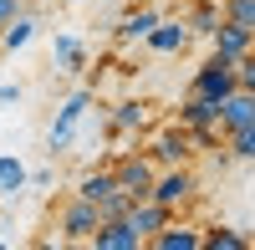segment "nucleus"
Returning a JSON list of instances; mask_svg holds the SVG:
<instances>
[{
    "instance_id": "12",
    "label": "nucleus",
    "mask_w": 255,
    "mask_h": 250,
    "mask_svg": "<svg viewBox=\"0 0 255 250\" xmlns=\"http://www.w3.org/2000/svg\"><path fill=\"white\" fill-rule=\"evenodd\" d=\"M87 245H92V250H138L143 240L128 230V225H123V215H118V220H102L97 230H92V240H87Z\"/></svg>"
},
{
    "instance_id": "20",
    "label": "nucleus",
    "mask_w": 255,
    "mask_h": 250,
    "mask_svg": "<svg viewBox=\"0 0 255 250\" xmlns=\"http://www.w3.org/2000/svg\"><path fill=\"white\" fill-rule=\"evenodd\" d=\"M113 189H118V179H113V169H97V174H87V179L77 184V194H82V199H92V204H102V199H108Z\"/></svg>"
},
{
    "instance_id": "8",
    "label": "nucleus",
    "mask_w": 255,
    "mask_h": 250,
    "mask_svg": "<svg viewBox=\"0 0 255 250\" xmlns=\"http://www.w3.org/2000/svg\"><path fill=\"white\" fill-rule=\"evenodd\" d=\"M168 220H174V210H163L158 199H133V204L123 210V225H128L138 240H148V235H153L158 225H168Z\"/></svg>"
},
{
    "instance_id": "23",
    "label": "nucleus",
    "mask_w": 255,
    "mask_h": 250,
    "mask_svg": "<svg viewBox=\"0 0 255 250\" xmlns=\"http://www.w3.org/2000/svg\"><path fill=\"white\" fill-rule=\"evenodd\" d=\"M113 123H118V128H143V123H148V113H143V102H118Z\"/></svg>"
},
{
    "instance_id": "24",
    "label": "nucleus",
    "mask_w": 255,
    "mask_h": 250,
    "mask_svg": "<svg viewBox=\"0 0 255 250\" xmlns=\"http://www.w3.org/2000/svg\"><path fill=\"white\" fill-rule=\"evenodd\" d=\"M230 67H235V87H250V92H255V51L235 56V61H230Z\"/></svg>"
},
{
    "instance_id": "15",
    "label": "nucleus",
    "mask_w": 255,
    "mask_h": 250,
    "mask_svg": "<svg viewBox=\"0 0 255 250\" xmlns=\"http://www.w3.org/2000/svg\"><path fill=\"white\" fill-rule=\"evenodd\" d=\"M184 26H189V36H209V31L220 26V0H189Z\"/></svg>"
},
{
    "instance_id": "11",
    "label": "nucleus",
    "mask_w": 255,
    "mask_h": 250,
    "mask_svg": "<svg viewBox=\"0 0 255 250\" xmlns=\"http://www.w3.org/2000/svg\"><path fill=\"white\" fill-rule=\"evenodd\" d=\"M143 245H153V250H199V225H189V220L174 225V220H168V225H158Z\"/></svg>"
},
{
    "instance_id": "16",
    "label": "nucleus",
    "mask_w": 255,
    "mask_h": 250,
    "mask_svg": "<svg viewBox=\"0 0 255 250\" xmlns=\"http://www.w3.org/2000/svg\"><path fill=\"white\" fill-rule=\"evenodd\" d=\"M31 36H36V20L26 10H15L5 26H0V51H20V46H31Z\"/></svg>"
},
{
    "instance_id": "25",
    "label": "nucleus",
    "mask_w": 255,
    "mask_h": 250,
    "mask_svg": "<svg viewBox=\"0 0 255 250\" xmlns=\"http://www.w3.org/2000/svg\"><path fill=\"white\" fill-rule=\"evenodd\" d=\"M0 102H5V108H10V102H20V87H15V82H5V87H0Z\"/></svg>"
},
{
    "instance_id": "7",
    "label": "nucleus",
    "mask_w": 255,
    "mask_h": 250,
    "mask_svg": "<svg viewBox=\"0 0 255 250\" xmlns=\"http://www.w3.org/2000/svg\"><path fill=\"white\" fill-rule=\"evenodd\" d=\"M189 153H194V133H189L184 123H179V128H163L153 138V148H148V158L163 163V169H168V163H189Z\"/></svg>"
},
{
    "instance_id": "26",
    "label": "nucleus",
    "mask_w": 255,
    "mask_h": 250,
    "mask_svg": "<svg viewBox=\"0 0 255 250\" xmlns=\"http://www.w3.org/2000/svg\"><path fill=\"white\" fill-rule=\"evenodd\" d=\"M15 5H36V0H15Z\"/></svg>"
},
{
    "instance_id": "6",
    "label": "nucleus",
    "mask_w": 255,
    "mask_h": 250,
    "mask_svg": "<svg viewBox=\"0 0 255 250\" xmlns=\"http://www.w3.org/2000/svg\"><path fill=\"white\" fill-rule=\"evenodd\" d=\"M250 123H255V92H250V87H235L230 97H220V108H215V128H220V133L250 128Z\"/></svg>"
},
{
    "instance_id": "2",
    "label": "nucleus",
    "mask_w": 255,
    "mask_h": 250,
    "mask_svg": "<svg viewBox=\"0 0 255 250\" xmlns=\"http://www.w3.org/2000/svg\"><path fill=\"white\" fill-rule=\"evenodd\" d=\"M153 158L148 153H128V158H118L113 163V179H118V189L128 194V199H148V189H153Z\"/></svg>"
},
{
    "instance_id": "22",
    "label": "nucleus",
    "mask_w": 255,
    "mask_h": 250,
    "mask_svg": "<svg viewBox=\"0 0 255 250\" xmlns=\"http://www.w3.org/2000/svg\"><path fill=\"white\" fill-rule=\"evenodd\" d=\"M225 143H230V153H235L240 163H250L255 158V123H250V128H235V133H220Z\"/></svg>"
},
{
    "instance_id": "9",
    "label": "nucleus",
    "mask_w": 255,
    "mask_h": 250,
    "mask_svg": "<svg viewBox=\"0 0 255 250\" xmlns=\"http://www.w3.org/2000/svg\"><path fill=\"white\" fill-rule=\"evenodd\" d=\"M215 108H220V102H209V97H199V92H189V97H184V108H179V123H184L194 138L209 143V138L220 133V128H215Z\"/></svg>"
},
{
    "instance_id": "3",
    "label": "nucleus",
    "mask_w": 255,
    "mask_h": 250,
    "mask_svg": "<svg viewBox=\"0 0 255 250\" xmlns=\"http://www.w3.org/2000/svg\"><path fill=\"white\" fill-rule=\"evenodd\" d=\"M92 108V87H77L67 102H61V113H56V123L46 128V148L56 153V148H67L72 143V133H77V123H82V113Z\"/></svg>"
},
{
    "instance_id": "1",
    "label": "nucleus",
    "mask_w": 255,
    "mask_h": 250,
    "mask_svg": "<svg viewBox=\"0 0 255 250\" xmlns=\"http://www.w3.org/2000/svg\"><path fill=\"white\" fill-rule=\"evenodd\" d=\"M194 189H199L194 169H189V163H168L163 174H153V189H148V199H158L163 210H184V204L194 199Z\"/></svg>"
},
{
    "instance_id": "13",
    "label": "nucleus",
    "mask_w": 255,
    "mask_h": 250,
    "mask_svg": "<svg viewBox=\"0 0 255 250\" xmlns=\"http://www.w3.org/2000/svg\"><path fill=\"white\" fill-rule=\"evenodd\" d=\"M148 41V46H153V51H163V56H174V51H184L189 46V26H184V20H153V31H148L143 36Z\"/></svg>"
},
{
    "instance_id": "19",
    "label": "nucleus",
    "mask_w": 255,
    "mask_h": 250,
    "mask_svg": "<svg viewBox=\"0 0 255 250\" xmlns=\"http://www.w3.org/2000/svg\"><path fill=\"white\" fill-rule=\"evenodd\" d=\"M199 250H250V240L225 225H209V230H199Z\"/></svg>"
},
{
    "instance_id": "10",
    "label": "nucleus",
    "mask_w": 255,
    "mask_h": 250,
    "mask_svg": "<svg viewBox=\"0 0 255 250\" xmlns=\"http://www.w3.org/2000/svg\"><path fill=\"white\" fill-rule=\"evenodd\" d=\"M209 46H215V56L235 61V56L255 51V31H240V26H230V20H220V26L209 31Z\"/></svg>"
},
{
    "instance_id": "18",
    "label": "nucleus",
    "mask_w": 255,
    "mask_h": 250,
    "mask_svg": "<svg viewBox=\"0 0 255 250\" xmlns=\"http://www.w3.org/2000/svg\"><path fill=\"white\" fill-rule=\"evenodd\" d=\"M31 184V174H26V163H20L15 153H0V194H20Z\"/></svg>"
},
{
    "instance_id": "17",
    "label": "nucleus",
    "mask_w": 255,
    "mask_h": 250,
    "mask_svg": "<svg viewBox=\"0 0 255 250\" xmlns=\"http://www.w3.org/2000/svg\"><path fill=\"white\" fill-rule=\"evenodd\" d=\"M51 56H56V72H82L87 67V46H82L77 36H56Z\"/></svg>"
},
{
    "instance_id": "21",
    "label": "nucleus",
    "mask_w": 255,
    "mask_h": 250,
    "mask_svg": "<svg viewBox=\"0 0 255 250\" xmlns=\"http://www.w3.org/2000/svg\"><path fill=\"white\" fill-rule=\"evenodd\" d=\"M220 20H230L240 31H255V0H220Z\"/></svg>"
},
{
    "instance_id": "14",
    "label": "nucleus",
    "mask_w": 255,
    "mask_h": 250,
    "mask_svg": "<svg viewBox=\"0 0 255 250\" xmlns=\"http://www.w3.org/2000/svg\"><path fill=\"white\" fill-rule=\"evenodd\" d=\"M153 20H158V10H153V5L128 10V15L118 20V31H113V36H118V46H133V41H143L148 31H153Z\"/></svg>"
},
{
    "instance_id": "4",
    "label": "nucleus",
    "mask_w": 255,
    "mask_h": 250,
    "mask_svg": "<svg viewBox=\"0 0 255 250\" xmlns=\"http://www.w3.org/2000/svg\"><path fill=\"white\" fill-rule=\"evenodd\" d=\"M189 92H199V97H209V102L230 97V92H235V67H230L225 56H215V51H209V61L194 72V82H189Z\"/></svg>"
},
{
    "instance_id": "5",
    "label": "nucleus",
    "mask_w": 255,
    "mask_h": 250,
    "mask_svg": "<svg viewBox=\"0 0 255 250\" xmlns=\"http://www.w3.org/2000/svg\"><path fill=\"white\" fill-rule=\"evenodd\" d=\"M97 225H102V215H97V204L77 194V199L67 204V210H61V225H56V230H61V240H72V245H87Z\"/></svg>"
}]
</instances>
